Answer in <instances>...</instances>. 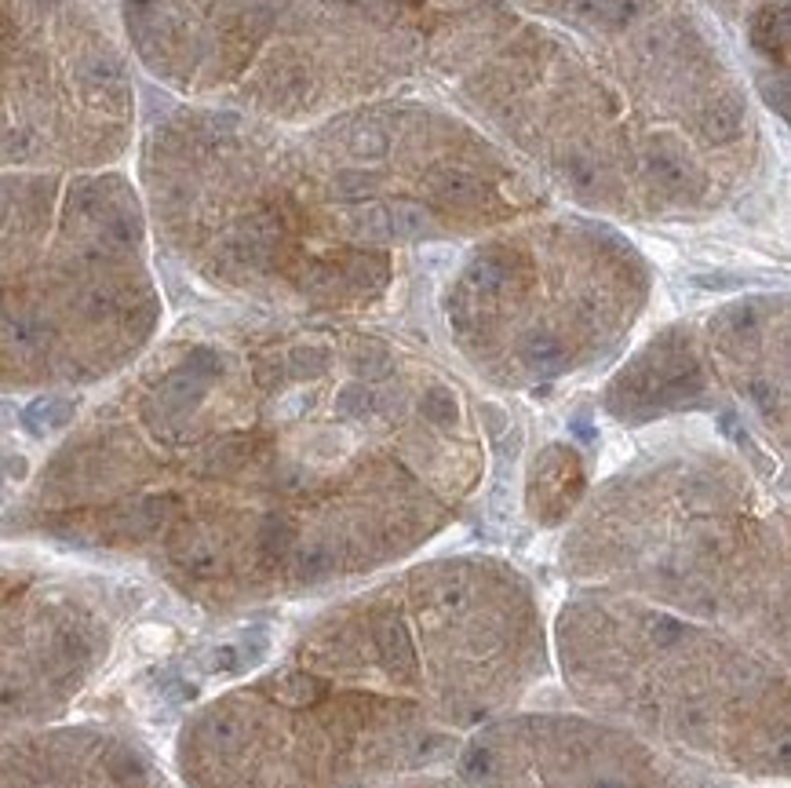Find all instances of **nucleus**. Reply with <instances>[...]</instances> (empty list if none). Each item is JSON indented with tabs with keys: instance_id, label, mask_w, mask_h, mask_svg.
<instances>
[{
	"instance_id": "f257e3e1",
	"label": "nucleus",
	"mask_w": 791,
	"mask_h": 788,
	"mask_svg": "<svg viewBox=\"0 0 791 788\" xmlns=\"http://www.w3.org/2000/svg\"><path fill=\"white\" fill-rule=\"evenodd\" d=\"M482 467L467 394L409 347L332 318L197 311L62 431L0 540L245 613L405 566Z\"/></svg>"
},
{
	"instance_id": "f03ea898",
	"label": "nucleus",
	"mask_w": 791,
	"mask_h": 788,
	"mask_svg": "<svg viewBox=\"0 0 791 788\" xmlns=\"http://www.w3.org/2000/svg\"><path fill=\"white\" fill-rule=\"evenodd\" d=\"M551 672L533 581L493 555L405 562L321 606L175 734L183 788H380L456 756Z\"/></svg>"
},
{
	"instance_id": "7ed1b4c3",
	"label": "nucleus",
	"mask_w": 791,
	"mask_h": 788,
	"mask_svg": "<svg viewBox=\"0 0 791 788\" xmlns=\"http://www.w3.org/2000/svg\"><path fill=\"white\" fill-rule=\"evenodd\" d=\"M135 146L154 252L208 311L336 322L391 289L394 263L343 238L303 139L278 121L179 103Z\"/></svg>"
},
{
	"instance_id": "20e7f679",
	"label": "nucleus",
	"mask_w": 791,
	"mask_h": 788,
	"mask_svg": "<svg viewBox=\"0 0 791 788\" xmlns=\"http://www.w3.org/2000/svg\"><path fill=\"white\" fill-rule=\"evenodd\" d=\"M165 332L132 176L0 172V398L95 391Z\"/></svg>"
},
{
	"instance_id": "39448f33",
	"label": "nucleus",
	"mask_w": 791,
	"mask_h": 788,
	"mask_svg": "<svg viewBox=\"0 0 791 788\" xmlns=\"http://www.w3.org/2000/svg\"><path fill=\"white\" fill-rule=\"evenodd\" d=\"M562 573L569 588L627 595L788 657L784 515L726 457L609 478L569 522Z\"/></svg>"
},
{
	"instance_id": "423d86ee",
	"label": "nucleus",
	"mask_w": 791,
	"mask_h": 788,
	"mask_svg": "<svg viewBox=\"0 0 791 788\" xmlns=\"http://www.w3.org/2000/svg\"><path fill=\"white\" fill-rule=\"evenodd\" d=\"M547 650L587 716L682 763L784 774L788 657L595 588H569L547 621Z\"/></svg>"
},
{
	"instance_id": "0eeeda50",
	"label": "nucleus",
	"mask_w": 791,
	"mask_h": 788,
	"mask_svg": "<svg viewBox=\"0 0 791 788\" xmlns=\"http://www.w3.org/2000/svg\"><path fill=\"white\" fill-rule=\"evenodd\" d=\"M646 267L609 234L536 230L478 249L449 289V332L500 387H536L606 358L646 307Z\"/></svg>"
},
{
	"instance_id": "6e6552de",
	"label": "nucleus",
	"mask_w": 791,
	"mask_h": 788,
	"mask_svg": "<svg viewBox=\"0 0 791 788\" xmlns=\"http://www.w3.org/2000/svg\"><path fill=\"white\" fill-rule=\"evenodd\" d=\"M132 55L106 0H0V172H95L135 150Z\"/></svg>"
},
{
	"instance_id": "1a4fd4ad",
	"label": "nucleus",
	"mask_w": 791,
	"mask_h": 788,
	"mask_svg": "<svg viewBox=\"0 0 791 788\" xmlns=\"http://www.w3.org/2000/svg\"><path fill=\"white\" fill-rule=\"evenodd\" d=\"M318 0H121L135 63L190 106L299 121L318 114Z\"/></svg>"
},
{
	"instance_id": "9d476101",
	"label": "nucleus",
	"mask_w": 791,
	"mask_h": 788,
	"mask_svg": "<svg viewBox=\"0 0 791 788\" xmlns=\"http://www.w3.org/2000/svg\"><path fill=\"white\" fill-rule=\"evenodd\" d=\"M128 584L77 559L0 555V741L62 723L121 646Z\"/></svg>"
},
{
	"instance_id": "9b49d317",
	"label": "nucleus",
	"mask_w": 791,
	"mask_h": 788,
	"mask_svg": "<svg viewBox=\"0 0 791 788\" xmlns=\"http://www.w3.org/2000/svg\"><path fill=\"white\" fill-rule=\"evenodd\" d=\"M452 759V774L391 788H686L664 752L562 708H514L467 737Z\"/></svg>"
},
{
	"instance_id": "f8f14e48",
	"label": "nucleus",
	"mask_w": 791,
	"mask_h": 788,
	"mask_svg": "<svg viewBox=\"0 0 791 788\" xmlns=\"http://www.w3.org/2000/svg\"><path fill=\"white\" fill-rule=\"evenodd\" d=\"M0 788H172V781L121 730L52 723L0 741Z\"/></svg>"
}]
</instances>
